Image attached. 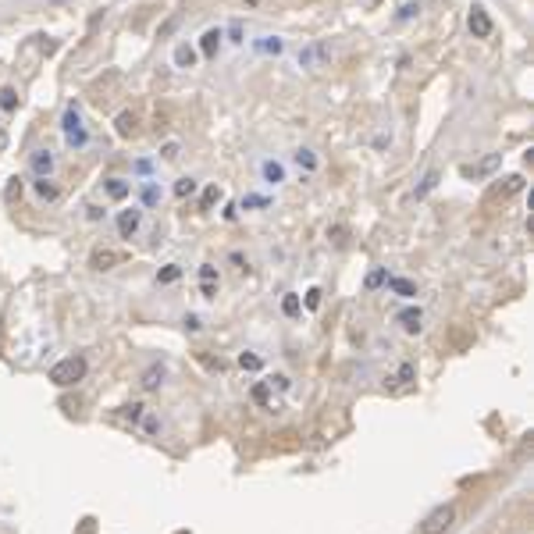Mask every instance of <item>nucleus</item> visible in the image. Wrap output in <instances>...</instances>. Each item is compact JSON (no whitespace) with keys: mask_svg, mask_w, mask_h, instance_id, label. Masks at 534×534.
I'll list each match as a JSON object with an SVG mask.
<instances>
[{"mask_svg":"<svg viewBox=\"0 0 534 534\" xmlns=\"http://www.w3.org/2000/svg\"><path fill=\"white\" fill-rule=\"evenodd\" d=\"M193 193H196V178H178V182H175V196H178V200H185V196H193Z\"/></svg>","mask_w":534,"mask_h":534,"instance_id":"4be33fe9","label":"nucleus"},{"mask_svg":"<svg viewBox=\"0 0 534 534\" xmlns=\"http://www.w3.org/2000/svg\"><path fill=\"white\" fill-rule=\"evenodd\" d=\"M253 399H256L260 406H271V410H275V403H271V389H267V382L253 385Z\"/></svg>","mask_w":534,"mask_h":534,"instance_id":"a211bd4d","label":"nucleus"},{"mask_svg":"<svg viewBox=\"0 0 534 534\" xmlns=\"http://www.w3.org/2000/svg\"><path fill=\"white\" fill-rule=\"evenodd\" d=\"M160 153H164V160H178V153H182V146L178 143H168L164 150H160Z\"/></svg>","mask_w":534,"mask_h":534,"instance_id":"c756f323","label":"nucleus"},{"mask_svg":"<svg viewBox=\"0 0 534 534\" xmlns=\"http://www.w3.org/2000/svg\"><path fill=\"white\" fill-rule=\"evenodd\" d=\"M306 306H310V310L320 306V289H310V292H306Z\"/></svg>","mask_w":534,"mask_h":534,"instance_id":"2f4dec72","label":"nucleus"},{"mask_svg":"<svg viewBox=\"0 0 534 534\" xmlns=\"http://www.w3.org/2000/svg\"><path fill=\"white\" fill-rule=\"evenodd\" d=\"M58 193H61V189L53 185L50 178H39V182H36V196H39V200H58Z\"/></svg>","mask_w":534,"mask_h":534,"instance_id":"2eb2a0df","label":"nucleus"},{"mask_svg":"<svg viewBox=\"0 0 534 534\" xmlns=\"http://www.w3.org/2000/svg\"><path fill=\"white\" fill-rule=\"evenodd\" d=\"M139 225H143V210H122L118 214V232H122V239H132L136 232H139Z\"/></svg>","mask_w":534,"mask_h":534,"instance_id":"423d86ee","label":"nucleus"},{"mask_svg":"<svg viewBox=\"0 0 534 534\" xmlns=\"http://www.w3.org/2000/svg\"><path fill=\"white\" fill-rule=\"evenodd\" d=\"M115 129H118V136H125V139H129V136H136V132H139V118H136L132 111H122V115L115 118Z\"/></svg>","mask_w":534,"mask_h":534,"instance_id":"9b49d317","label":"nucleus"},{"mask_svg":"<svg viewBox=\"0 0 534 534\" xmlns=\"http://www.w3.org/2000/svg\"><path fill=\"white\" fill-rule=\"evenodd\" d=\"M267 389H278V392H285V389H289V378H285V374H275V378H267Z\"/></svg>","mask_w":534,"mask_h":534,"instance_id":"cd10ccee","label":"nucleus"},{"mask_svg":"<svg viewBox=\"0 0 534 534\" xmlns=\"http://www.w3.org/2000/svg\"><path fill=\"white\" fill-rule=\"evenodd\" d=\"M200 278H203V282H218V271H214V267H203Z\"/></svg>","mask_w":534,"mask_h":534,"instance_id":"c9c22d12","label":"nucleus"},{"mask_svg":"<svg viewBox=\"0 0 534 534\" xmlns=\"http://www.w3.org/2000/svg\"><path fill=\"white\" fill-rule=\"evenodd\" d=\"M218 200H221V189H218V185H210V189L203 193V210H210V207L218 203Z\"/></svg>","mask_w":534,"mask_h":534,"instance_id":"393cba45","label":"nucleus"},{"mask_svg":"<svg viewBox=\"0 0 534 534\" xmlns=\"http://www.w3.org/2000/svg\"><path fill=\"white\" fill-rule=\"evenodd\" d=\"M29 164H32V171H36L39 178H50V175H53V153H50V150H36Z\"/></svg>","mask_w":534,"mask_h":534,"instance_id":"6e6552de","label":"nucleus"},{"mask_svg":"<svg viewBox=\"0 0 534 534\" xmlns=\"http://www.w3.org/2000/svg\"><path fill=\"white\" fill-rule=\"evenodd\" d=\"M435 185H438V171H427V175H424V182L417 185V193H413V196L420 200V196H427V193H431Z\"/></svg>","mask_w":534,"mask_h":534,"instance_id":"f3484780","label":"nucleus"},{"mask_svg":"<svg viewBox=\"0 0 534 534\" xmlns=\"http://www.w3.org/2000/svg\"><path fill=\"white\" fill-rule=\"evenodd\" d=\"M203 296H207V299H214V296H218V289H214V282H203Z\"/></svg>","mask_w":534,"mask_h":534,"instance_id":"ea45409f","label":"nucleus"},{"mask_svg":"<svg viewBox=\"0 0 534 534\" xmlns=\"http://www.w3.org/2000/svg\"><path fill=\"white\" fill-rule=\"evenodd\" d=\"M143 200H146V203H157V200H160V193H157L153 185H146V193H143Z\"/></svg>","mask_w":534,"mask_h":534,"instance_id":"e433bc0d","label":"nucleus"},{"mask_svg":"<svg viewBox=\"0 0 534 534\" xmlns=\"http://www.w3.org/2000/svg\"><path fill=\"white\" fill-rule=\"evenodd\" d=\"M452 520H456V506L445 502V506L431 509V513L420 520V534H445V530L452 527Z\"/></svg>","mask_w":534,"mask_h":534,"instance_id":"f03ea898","label":"nucleus"},{"mask_svg":"<svg viewBox=\"0 0 534 534\" xmlns=\"http://www.w3.org/2000/svg\"><path fill=\"white\" fill-rule=\"evenodd\" d=\"M420 11V4H406L403 11H399V18H410V15H417Z\"/></svg>","mask_w":534,"mask_h":534,"instance_id":"4c0bfd02","label":"nucleus"},{"mask_svg":"<svg viewBox=\"0 0 534 534\" xmlns=\"http://www.w3.org/2000/svg\"><path fill=\"white\" fill-rule=\"evenodd\" d=\"M260 50H263V53H282V39L267 36V39H260Z\"/></svg>","mask_w":534,"mask_h":534,"instance_id":"b1692460","label":"nucleus"},{"mask_svg":"<svg viewBox=\"0 0 534 534\" xmlns=\"http://www.w3.org/2000/svg\"><path fill=\"white\" fill-rule=\"evenodd\" d=\"M218 43H221V29H210V32H203V43H200V50L207 53V58H214V50H218Z\"/></svg>","mask_w":534,"mask_h":534,"instance_id":"f8f14e48","label":"nucleus"},{"mask_svg":"<svg viewBox=\"0 0 534 534\" xmlns=\"http://www.w3.org/2000/svg\"><path fill=\"white\" fill-rule=\"evenodd\" d=\"M239 367H242V370H260V356H253V353H242V356H239Z\"/></svg>","mask_w":534,"mask_h":534,"instance_id":"bb28decb","label":"nucleus"},{"mask_svg":"<svg viewBox=\"0 0 534 534\" xmlns=\"http://www.w3.org/2000/svg\"><path fill=\"white\" fill-rule=\"evenodd\" d=\"M0 107H4V111H15V107H18V93L4 89V93H0Z\"/></svg>","mask_w":534,"mask_h":534,"instance_id":"5701e85b","label":"nucleus"},{"mask_svg":"<svg viewBox=\"0 0 534 534\" xmlns=\"http://www.w3.org/2000/svg\"><path fill=\"white\" fill-rule=\"evenodd\" d=\"M263 178H267V182H282V178H285V168L275 164V160H267V164H263Z\"/></svg>","mask_w":534,"mask_h":534,"instance_id":"aec40b11","label":"nucleus"},{"mask_svg":"<svg viewBox=\"0 0 534 534\" xmlns=\"http://www.w3.org/2000/svg\"><path fill=\"white\" fill-rule=\"evenodd\" d=\"M65 139H68V146H86V129H82V118H79V111L75 107H68V115H65Z\"/></svg>","mask_w":534,"mask_h":534,"instance_id":"20e7f679","label":"nucleus"},{"mask_svg":"<svg viewBox=\"0 0 534 534\" xmlns=\"http://www.w3.org/2000/svg\"><path fill=\"white\" fill-rule=\"evenodd\" d=\"M382 282H385V271H370L367 275V289H378Z\"/></svg>","mask_w":534,"mask_h":534,"instance_id":"7c9ffc66","label":"nucleus"},{"mask_svg":"<svg viewBox=\"0 0 534 534\" xmlns=\"http://www.w3.org/2000/svg\"><path fill=\"white\" fill-rule=\"evenodd\" d=\"M413 374H417L413 363H403V367H399V382H413Z\"/></svg>","mask_w":534,"mask_h":534,"instance_id":"473e14b6","label":"nucleus"},{"mask_svg":"<svg viewBox=\"0 0 534 534\" xmlns=\"http://www.w3.org/2000/svg\"><path fill=\"white\" fill-rule=\"evenodd\" d=\"M325 58H328V46H325V43H313V46L299 50V65H303V68H317Z\"/></svg>","mask_w":534,"mask_h":534,"instance_id":"0eeeda50","label":"nucleus"},{"mask_svg":"<svg viewBox=\"0 0 534 534\" xmlns=\"http://www.w3.org/2000/svg\"><path fill=\"white\" fill-rule=\"evenodd\" d=\"M107 196H111V200H125L129 196V182L125 178H107Z\"/></svg>","mask_w":534,"mask_h":534,"instance_id":"ddd939ff","label":"nucleus"},{"mask_svg":"<svg viewBox=\"0 0 534 534\" xmlns=\"http://www.w3.org/2000/svg\"><path fill=\"white\" fill-rule=\"evenodd\" d=\"M143 410H146V406H143V403H132V406H129V410H125V413H129V417H132V420H139V417H143Z\"/></svg>","mask_w":534,"mask_h":534,"instance_id":"f704fd0d","label":"nucleus"},{"mask_svg":"<svg viewBox=\"0 0 534 534\" xmlns=\"http://www.w3.org/2000/svg\"><path fill=\"white\" fill-rule=\"evenodd\" d=\"M389 289H392L396 296H406V299H410V296H417V285H413V282H406V278H389Z\"/></svg>","mask_w":534,"mask_h":534,"instance_id":"4468645a","label":"nucleus"},{"mask_svg":"<svg viewBox=\"0 0 534 534\" xmlns=\"http://www.w3.org/2000/svg\"><path fill=\"white\" fill-rule=\"evenodd\" d=\"M15 196H22V178H11V185H8V200H15Z\"/></svg>","mask_w":534,"mask_h":534,"instance_id":"72a5a7b5","label":"nucleus"},{"mask_svg":"<svg viewBox=\"0 0 534 534\" xmlns=\"http://www.w3.org/2000/svg\"><path fill=\"white\" fill-rule=\"evenodd\" d=\"M282 310H285L289 317H296V313H299V296H292V292H289V296L282 299Z\"/></svg>","mask_w":534,"mask_h":534,"instance_id":"a878e982","label":"nucleus"},{"mask_svg":"<svg viewBox=\"0 0 534 534\" xmlns=\"http://www.w3.org/2000/svg\"><path fill=\"white\" fill-rule=\"evenodd\" d=\"M139 420H143V427H146V435H157V431H160V420H157V417H139Z\"/></svg>","mask_w":534,"mask_h":534,"instance_id":"c85d7f7f","label":"nucleus"},{"mask_svg":"<svg viewBox=\"0 0 534 534\" xmlns=\"http://www.w3.org/2000/svg\"><path fill=\"white\" fill-rule=\"evenodd\" d=\"M178 278H182V267H178V263H168L164 271L157 275V282H160V285H168V282H178Z\"/></svg>","mask_w":534,"mask_h":534,"instance_id":"6ab92c4d","label":"nucleus"},{"mask_svg":"<svg viewBox=\"0 0 534 534\" xmlns=\"http://www.w3.org/2000/svg\"><path fill=\"white\" fill-rule=\"evenodd\" d=\"M399 325H403V332H410V335H417L420 332V320H424V313L417 310V306H406V310H399Z\"/></svg>","mask_w":534,"mask_h":534,"instance_id":"9d476101","label":"nucleus"},{"mask_svg":"<svg viewBox=\"0 0 534 534\" xmlns=\"http://www.w3.org/2000/svg\"><path fill=\"white\" fill-rule=\"evenodd\" d=\"M118 263H125V253H118V249H93V256H89L93 271H111Z\"/></svg>","mask_w":534,"mask_h":534,"instance_id":"39448f33","label":"nucleus"},{"mask_svg":"<svg viewBox=\"0 0 534 534\" xmlns=\"http://www.w3.org/2000/svg\"><path fill=\"white\" fill-rule=\"evenodd\" d=\"M185 328H189V332H200V317H185Z\"/></svg>","mask_w":534,"mask_h":534,"instance_id":"a19ab883","label":"nucleus"},{"mask_svg":"<svg viewBox=\"0 0 534 534\" xmlns=\"http://www.w3.org/2000/svg\"><path fill=\"white\" fill-rule=\"evenodd\" d=\"M139 385H143L146 392H157L160 385H164V367H160V363H150V367L143 370V378H139Z\"/></svg>","mask_w":534,"mask_h":534,"instance_id":"1a4fd4ad","label":"nucleus"},{"mask_svg":"<svg viewBox=\"0 0 534 534\" xmlns=\"http://www.w3.org/2000/svg\"><path fill=\"white\" fill-rule=\"evenodd\" d=\"M193 61H196V50H193V46H178V50H175V65H178V68H193Z\"/></svg>","mask_w":534,"mask_h":534,"instance_id":"dca6fc26","label":"nucleus"},{"mask_svg":"<svg viewBox=\"0 0 534 534\" xmlns=\"http://www.w3.org/2000/svg\"><path fill=\"white\" fill-rule=\"evenodd\" d=\"M82 378H86V360L82 356H65V360H58L50 367V382L61 385V389H68V385H75Z\"/></svg>","mask_w":534,"mask_h":534,"instance_id":"f257e3e1","label":"nucleus"},{"mask_svg":"<svg viewBox=\"0 0 534 534\" xmlns=\"http://www.w3.org/2000/svg\"><path fill=\"white\" fill-rule=\"evenodd\" d=\"M296 164H299V168H306V171H313V168H317L313 150H296Z\"/></svg>","mask_w":534,"mask_h":534,"instance_id":"412c9836","label":"nucleus"},{"mask_svg":"<svg viewBox=\"0 0 534 534\" xmlns=\"http://www.w3.org/2000/svg\"><path fill=\"white\" fill-rule=\"evenodd\" d=\"M467 25H470V32L477 36V39H488L492 32H495V22H492V15L481 8V4H474L470 8V15H467Z\"/></svg>","mask_w":534,"mask_h":534,"instance_id":"7ed1b4c3","label":"nucleus"},{"mask_svg":"<svg viewBox=\"0 0 534 534\" xmlns=\"http://www.w3.org/2000/svg\"><path fill=\"white\" fill-rule=\"evenodd\" d=\"M263 203H267V200H260V196H246V200H242V207H263Z\"/></svg>","mask_w":534,"mask_h":534,"instance_id":"58836bf2","label":"nucleus"}]
</instances>
